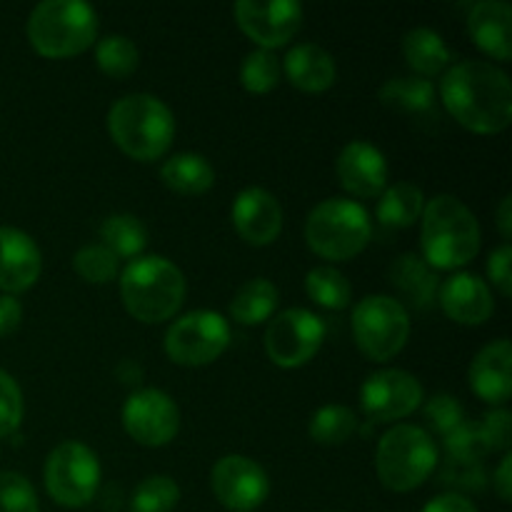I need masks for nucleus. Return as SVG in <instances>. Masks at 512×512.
I'll use <instances>...</instances> for the list:
<instances>
[{"label":"nucleus","instance_id":"1","mask_svg":"<svg viewBox=\"0 0 512 512\" xmlns=\"http://www.w3.org/2000/svg\"><path fill=\"white\" fill-rule=\"evenodd\" d=\"M440 100L463 128L500 133L512 120V85L505 70L485 60H463L440 80Z\"/></svg>","mask_w":512,"mask_h":512},{"label":"nucleus","instance_id":"2","mask_svg":"<svg viewBox=\"0 0 512 512\" xmlns=\"http://www.w3.org/2000/svg\"><path fill=\"white\" fill-rule=\"evenodd\" d=\"M423 245L425 263L438 270H455L468 265L480 250V225L473 210L455 195H435L423 208Z\"/></svg>","mask_w":512,"mask_h":512},{"label":"nucleus","instance_id":"3","mask_svg":"<svg viewBox=\"0 0 512 512\" xmlns=\"http://www.w3.org/2000/svg\"><path fill=\"white\" fill-rule=\"evenodd\" d=\"M108 133L125 155L148 163L168 153L175 138V118L155 95L130 93L110 108Z\"/></svg>","mask_w":512,"mask_h":512},{"label":"nucleus","instance_id":"4","mask_svg":"<svg viewBox=\"0 0 512 512\" xmlns=\"http://www.w3.org/2000/svg\"><path fill=\"white\" fill-rule=\"evenodd\" d=\"M125 310L140 323H163L185 300V278L173 260L163 255H140L120 275Z\"/></svg>","mask_w":512,"mask_h":512},{"label":"nucleus","instance_id":"5","mask_svg":"<svg viewBox=\"0 0 512 512\" xmlns=\"http://www.w3.org/2000/svg\"><path fill=\"white\" fill-rule=\"evenodd\" d=\"M98 15L83 0H45L28 18V40L45 58H70L93 45Z\"/></svg>","mask_w":512,"mask_h":512},{"label":"nucleus","instance_id":"6","mask_svg":"<svg viewBox=\"0 0 512 512\" xmlns=\"http://www.w3.org/2000/svg\"><path fill=\"white\" fill-rule=\"evenodd\" d=\"M373 235L368 210L350 198H328L310 210L305 240L325 260H350L368 245Z\"/></svg>","mask_w":512,"mask_h":512},{"label":"nucleus","instance_id":"7","mask_svg":"<svg viewBox=\"0 0 512 512\" xmlns=\"http://www.w3.org/2000/svg\"><path fill=\"white\" fill-rule=\"evenodd\" d=\"M435 465H438V448L418 425H395L380 438L375 470L380 483L393 493H410L420 488L430 478Z\"/></svg>","mask_w":512,"mask_h":512},{"label":"nucleus","instance_id":"8","mask_svg":"<svg viewBox=\"0 0 512 512\" xmlns=\"http://www.w3.org/2000/svg\"><path fill=\"white\" fill-rule=\"evenodd\" d=\"M353 335L360 353L375 363H385L408 343V310L390 295H368L353 310Z\"/></svg>","mask_w":512,"mask_h":512},{"label":"nucleus","instance_id":"9","mask_svg":"<svg viewBox=\"0 0 512 512\" xmlns=\"http://www.w3.org/2000/svg\"><path fill=\"white\" fill-rule=\"evenodd\" d=\"M100 485L98 455L78 440L60 443L45 463V490L63 508H85Z\"/></svg>","mask_w":512,"mask_h":512},{"label":"nucleus","instance_id":"10","mask_svg":"<svg viewBox=\"0 0 512 512\" xmlns=\"http://www.w3.org/2000/svg\"><path fill=\"white\" fill-rule=\"evenodd\" d=\"M230 325L213 310H193L175 320L165 333V353L175 365L200 368L228 350Z\"/></svg>","mask_w":512,"mask_h":512},{"label":"nucleus","instance_id":"11","mask_svg":"<svg viewBox=\"0 0 512 512\" xmlns=\"http://www.w3.org/2000/svg\"><path fill=\"white\" fill-rule=\"evenodd\" d=\"M325 340V323L305 308L275 315L265 330V353L278 368H303L318 355Z\"/></svg>","mask_w":512,"mask_h":512},{"label":"nucleus","instance_id":"12","mask_svg":"<svg viewBox=\"0 0 512 512\" xmlns=\"http://www.w3.org/2000/svg\"><path fill=\"white\" fill-rule=\"evenodd\" d=\"M123 425L135 443L145 448H163L180 430L178 405L163 390H138L125 400Z\"/></svg>","mask_w":512,"mask_h":512},{"label":"nucleus","instance_id":"13","mask_svg":"<svg viewBox=\"0 0 512 512\" xmlns=\"http://www.w3.org/2000/svg\"><path fill=\"white\" fill-rule=\"evenodd\" d=\"M423 403V385L408 370H378L360 388L363 413L375 423L403 420Z\"/></svg>","mask_w":512,"mask_h":512},{"label":"nucleus","instance_id":"14","mask_svg":"<svg viewBox=\"0 0 512 512\" xmlns=\"http://www.w3.org/2000/svg\"><path fill=\"white\" fill-rule=\"evenodd\" d=\"M210 488L230 512H253L268 500V473L245 455H225L213 465Z\"/></svg>","mask_w":512,"mask_h":512},{"label":"nucleus","instance_id":"15","mask_svg":"<svg viewBox=\"0 0 512 512\" xmlns=\"http://www.w3.org/2000/svg\"><path fill=\"white\" fill-rule=\"evenodd\" d=\"M233 10L240 30L265 50L293 40L303 23V5L298 0H238Z\"/></svg>","mask_w":512,"mask_h":512},{"label":"nucleus","instance_id":"16","mask_svg":"<svg viewBox=\"0 0 512 512\" xmlns=\"http://www.w3.org/2000/svg\"><path fill=\"white\" fill-rule=\"evenodd\" d=\"M340 185L358 198H375L388 185V163L375 145L353 140L345 145L335 163Z\"/></svg>","mask_w":512,"mask_h":512},{"label":"nucleus","instance_id":"17","mask_svg":"<svg viewBox=\"0 0 512 512\" xmlns=\"http://www.w3.org/2000/svg\"><path fill=\"white\" fill-rule=\"evenodd\" d=\"M233 225L250 245H270L283 230V210L278 198L263 188L240 190L233 203Z\"/></svg>","mask_w":512,"mask_h":512},{"label":"nucleus","instance_id":"18","mask_svg":"<svg viewBox=\"0 0 512 512\" xmlns=\"http://www.w3.org/2000/svg\"><path fill=\"white\" fill-rule=\"evenodd\" d=\"M43 258L28 233L18 228H0V290L15 295L33 288Z\"/></svg>","mask_w":512,"mask_h":512},{"label":"nucleus","instance_id":"19","mask_svg":"<svg viewBox=\"0 0 512 512\" xmlns=\"http://www.w3.org/2000/svg\"><path fill=\"white\" fill-rule=\"evenodd\" d=\"M440 305L445 315L460 325H483L495 313L488 283L473 273H458L440 288Z\"/></svg>","mask_w":512,"mask_h":512},{"label":"nucleus","instance_id":"20","mask_svg":"<svg viewBox=\"0 0 512 512\" xmlns=\"http://www.w3.org/2000/svg\"><path fill=\"white\" fill-rule=\"evenodd\" d=\"M512 345L508 338L485 345L470 365V388L490 405H505L512 393Z\"/></svg>","mask_w":512,"mask_h":512},{"label":"nucleus","instance_id":"21","mask_svg":"<svg viewBox=\"0 0 512 512\" xmlns=\"http://www.w3.org/2000/svg\"><path fill=\"white\" fill-rule=\"evenodd\" d=\"M468 33L495 60H510L512 8L505 0H480L468 13Z\"/></svg>","mask_w":512,"mask_h":512},{"label":"nucleus","instance_id":"22","mask_svg":"<svg viewBox=\"0 0 512 512\" xmlns=\"http://www.w3.org/2000/svg\"><path fill=\"white\" fill-rule=\"evenodd\" d=\"M283 68L290 83L305 93H323V90L333 88L335 78H338L333 55L315 43L293 45L285 55Z\"/></svg>","mask_w":512,"mask_h":512},{"label":"nucleus","instance_id":"23","mask_svg":"<svg viewBox=\"0 0 512 512\" xmlns=\"http://www.w3.org/2000/svg\"><path fill=\"white\" fill-rule=\"evenodd\" d=\"M160 178L170 190L180 195H203L213 188L215 170L200 153H178L165 160Z\"/></svg>","mask_w":512,"mask_h":512},{"label":"nucleus","instance_id":"24","mask_svg":"<svg viewBox=\"0 0 512 512\" xmlns=\"http://www.w3.org/2000/svg\"><path fill=\"white\" fill-rule=\"evenodd\" d=\"M403 55L420 78L443 73L450 65V50L433 28H413L403 38Z\"/></svg>","mask_w":512,"mask_h":512},{"label":"nucleus","instance_id":"25","mask_svg":"<svg viewBox=\"0 0 512 512\" xmlns=\"http://www.w3.org/2000/svg\"><path fill=\"white\" fill-rule=\"evenodd\" d=\"M390 280L418 308H428L438 290V275L420 255L413 253H405L395 260V265L390 268Z\"/></svg>","mask_w":512,"mask_h":512},{"label":"nucleus","instance_id":"26","mask_svg":"<svg viewBox=\"0 0 512 512\" xmlns=\"http://www.w3.org/2000/svg\"><path fill=\"white\" fill-rule=\"evenodd\" d=\"M278 308V288L265 278H253L235 293L230 318L240 325H258Z\"/></svg>","mask_w":512,"mask_h":512},{"label":"nucleus","instance_id":"27","mask_svg":"<svg viewBox=\"0 0 512 512\" xmlns=\"http://www.w3.org/2000/svg\"><path fill=\"white\" fill-rule=\"evenodd\" d=\"M423 190L413 183H395L383 193L378 203V220L388 228H410L423 215Z\"/></svg>","mask_w":512,"mask_h":512},{"label":"nucleus","instance_id":"28","mask_svg":"<svg viewBox=\"0 0 512 512\" xmlns=\"http://www.w3.org/2000/svg\"><path fill=\"white\" fill-rule=\"evenodd\" d=\"M380 100L388 108L410 115H435V88L425 78H393L380 88Z\"/></svg>","mask_w":512,"mask_h":512},{"label":"nucleus","instance_id":"29","mask_svg":"<svg viewBox=\"0 0 512 512\" xmlns=\"http://www.w3.org/2000/svg\"><path fill=\"white\" fill-rule=\"evenodd\" d=\"M103 245L115 255V258H140V253L148 245V230L135 215L120 213L110 215L100 228Z\"/></svg>","mask_w":512,"mask_h":512},{"label":"nucleus","instance_id":"30","mask_svg":"<svg viewBox=\"0 0 512 512\" xmlns=\"http://www.w3.org/2000/svg\"><path fill=\"white\" fill-rule=\"evenodd\" d=\"M358 430V418L345 405H323L310 418L308 433L320 445H343Z\"/></svg>","mask_w":512,"mask_h":512},{"label":"nucleus","instance_id":"31","mask_svg":"<svg viewBox=\"0 0 512 512\" xmlns=\"http://www.w3.org/2000/svg\"><path fill=\"white\" fill-rule=\"evenodd\" d=\"M305 290H308L315 303L328 310L348 308L350 295H353L348 278L340 270L330 268V265H320V268L310 270L305 275Z\"/></svg>","mask_w":512,"mask_h":512},{"label":"nucleus","instance_id":"32","mask_svg":"<svg viewBox=\"0 0 512 512\" xmlns=\"http://www.w3.org/2000/svg\"><path fill=\"white\" fill-rule=\"evenodd\" d=\"M138 48L125 35H105L95 45V63L110 78H128L138 68Z\"/></svg>","mask_w":512,"mask_h":512},{"label":"nucleus","instance_id":"33","mask_svg":"<svg viewBox=\"0 0 512 512\" xmlns=\"http://www.w3.org/2000/svg\"><path fill=\"white\" fill-rule=\"evenodd\" d=\"M180 503V488L168 475H150L135 488L130 512H173Z\"/></svg>","mask_w":512,"mask_h":512},{"label":"nucleus","instance_id":"34","mask_svg":"<svg viewBox=\"0 0 512 512\" xmlns=\"http://www.w3.org/2000/svg\"><path fill=\"white\" fill-rule=\"evenodd\" d=\"M280 73H283V65L275 58L273 50L258 48L253 53L245 55L243 65H240V80H243V88L250 93H270L273 88H278Z\"/></svg>","mask_w":512,"mask_h":512},{"label":"nucleus","instance_id":"35","mask_svg":"<svg viewBox=\"0 0 512 512\" xmlns=\"http://www.w3.org/2000/svg\"><path fill=\"white\" fill-rule=\"evenodd\" d=\"M75 273L95 285H105L118 275V258L105 245H85L73 258Z\"/></svg>","mask_w":512,"mask_h":512},{"label":"nucleus","instance_id":"36","mask_svg":"<svg viewBox=\"0 0 512 512\" xmlns=\"http://www.w3.org/2000/svg\"><path fill=\"white\" fill-rule=\"evenodd\" d=\"M445 450H448L450 463H480L483 455L490 453L480 435V425L465 423V420L445 435Z\"/></svg>","mask_w":512,"mask_h":512},{"label":"nucleus","instance_id":"37","mask_svg":"<svg viewBox=\"0 0 512 512\" xmlns=\"http://www.w3.org/2000/svg\"><path fill=\"white\" fill-rule=\"evenodd\" d=\"M0 512H40L38 495L20 473H0Z\"/></svg>","mask_w":512,"mask_h":512},{"label":"nucleus","instance_id":"38","mask_svg":"<svg viewBox=\"0 0 512 512\" xmlns=\"http://www.w3.org/2000/svg\"><path fill=\"white\" fill-rule=\"evenodd\" d=\"M23 420V393L5 370H0V438H8Z\"/></svg>","mask_w":512,"mask_h":512},{"label":"nucleus","instance_id":"39","mask_svg":"<svg viewBox=\"0 0 512 512\" xmlns=\"http://www.w3.org/2000/svg\"><path fill=\"white\" fill-rule=\"evenodd\" d=\"M425 418H428V423L433 425L438 433L448 435L450 430L458 428V425L465 420L463 405H460L458 398H453V395L440 393L425 403Z\"/></svg>","mask_w":512,"mask_h":512},{"label":"nucleus","instance_id":"40","mask_svg":"<svg viewBox=\"0 0 512 512\" xmlns=\"http://www.w3.org/2000/svg\"><path fill=\"white\" fill-rule=\"evenodd\" d=\"M480 435H483L488 450H508L512 438V415L505 408L488 413L480 423Z\"/></svg>","mask_w":512,"mask_h":512},{"label":"nucleus","instance_id":"41","mask_svg":"<svg viewBox=\"0 0 512 512\" xmlns=\"http://www.w3.org/2000/svg\"><path fill=\"white\" fill-rule=\"evenodd\" d=\"M510 265H512V248L510 243H503L500 248H495L488 258V275L493 280L495 288L500 290V295L510 298L512 293V273H510Z\"/></svg>","mask_w":512,"mask_h":512},{"label":"nucleus","instance_id":"42","mask_svg":"<svg viewBox=\"0 0 512 512\" xmlns=\"http://www.w3.org/2000/svg\"><path fill=\"white\" fill-rule=\"evenodd\" d=\"M443 480L450 485H458V488L465 490H480L483 488V468L480 463H450L448 460V468H445Z\"/></svg>","mask_w":512,"mask_h":512},{"label":"nucleus","instance_id":"43","mask_svg":"<svg viewBox=\"0 0 512 512\" xmlns=\"http://www.w3.org/2000/svg\"><path fill=\"white\" fill-rule=\"evenodd\" d=\"M423 512H478V508H475L473 500L450 490V493H443L438 495V498L430 500L423 508Z\"/></svg>","mask_w":512,"mask_h":512},{"label":"nucleus","instance_id":"44","mask_svg":"<svg viewBox=\"0 0 512 512\" xmlns=\"http://www.w3.org/2000/svg\"><path fill=\"white\" fill-rule=\"evenodd\" d=\"M23 320V308L13 295H0V338L15 333Z\"/></svg>","mask_w":512,"mask_h":512},{"label":"nucleus","instance_id":"45","mask_svg":"<svg viewBox=\"0 0 512 512\" xmlns=\"http://www.w3.org/2000/svg\"><path fill=\"white\" fill-rule=\"evenodd\" d=\"M495 490H498L500 500L510 503L512 500V455L505 453L503 463L495 470Z\"/></svg>","mask_w":512,"mask_h":512},{"label":"nucleus","instance_id":"46","mask_svg":"<svg viewBox=\"0 0 512 512\" xmlns=\"http://www.w3.org/2000/svg\"><path fill=\"white\" fill-rule=\"evenodd\" d=\"M115 375H118L120 383L138 385L140 380H143V368H140L135 360H123V363L118 365V370H115Z\"/></svg>","mask_w":512,"mask_h":512},{"label":"nucleus","instance_id":"47","mask_svg":"<svg viewBox=\"0 0 512 512\" xmlns=\"http://www.w3.org/2000/svg\"><path fill=\"white\" fill-rule=\"evenodd\" d=\"M498 228H500V235H503V240H510V235H512V198L510 195H505L498 205Z\"/></svg>","mask_w":512,"mask_h":512}]
</instances>
